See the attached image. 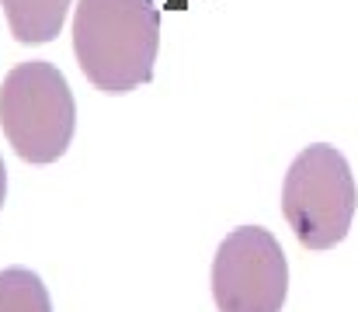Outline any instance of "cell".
Segmentation results:
<instances>
[{
  "label": "cell",
  "mask_w": 358,
  "mask_h": 312,
  "mask_svg": "<svg viewBox=\"0 0 358 312\" xmlns=\"http://www.w3.org/2000/svg\"><path fill=\"white\" fill-rule=\"evenodd\" d=\"M358 191L341 149L317 142L306 146L282 184V215L306 250L338 246L355 218Z\"/></svg>",
  "instance_id": "3"
},
{
  "label": "cell",
  "mask_w": 358,
  "mask_h": 312,
  "mask_svg": "<svg viewBox=\"0 0 358 312\" xmlns=\"http://www.w3.org/2000/svg\"><path fill=\"white\" fill-rule=\"evenodd\" d=\"M160 49V10L153 0H80L73 52L84 77L105 94L150 84Z\"/></svg>",
  "instance_id": "1"
},
{
  "label": "cell",
  "mask_w": 358,
  "mask_h": 312,
  "mask_svg": "<svg viewBox=\"0 0 358 312\" xmlns=\"http://www.w3.org/2000/svg\"><path fill=\"white\" fill-rule=\"evenodd\" d=\"M0 125L21 160H59L77 125V101L66 77L45 59L17 63L0 84Z\"/></svg>",
  "instance_id": "2"
},
{
  "label": "cell",
  "mask_w": 358,
  "mask_h": 312,
  "mask_svg": "<svg viewBox=\"0 0 358 312\" xmlns=\"http://www.w3.org/2000/svg\"><path fill=\"white\" fill-rule=\"evenodd\" d=\"M289 264L278 239L261 225L234 229L213 264V295L220 312H282Z\"/></svg>",
  "instance_id": "4"
},
{
  "label": "cell",
  "mask_w": 358,
  "mask_h": 312,
  "mask_svg": "<svg viewBox=\"0 0 358 312\" xmlns=\"http://www.w3.org/2000/svg\"><path fill=\"white\" fill-rule=\"evenodd\" d=\"M0 312H52L42 278L28 267L0 271Z\"/></svg>",
  "instance_id": "6"
},
{
  "label": "cell",
  "mask_w": 358,
  "mask_h": 312,
  "mask_svg": "<svg viewBox=\"0 0 358 312\" xmlns=\"http://www.w3.org/2000/svg\"><path fill=\"white\" fill-rule=\"evenodd\" d=\"M10 35L24 45H42L52 42L66 21L70 0H0Z\"/></svg>",
  "instance_id": "5"
},
{
  "label": "cell",
  "mask_w": 358,
  "mask_h": 312,
  "mask_svg": "<svg viewBox=\"0 0 358 312\" xmlns=\"http://www.w3.org/2000/svg\"><path fill=\"white\" fill-rule=\"evenodd\" d=\"M3 195H7V170H3V160H0V205H3Z\"/></svg>",
  "instance_id": "7"
}]
</instances>
